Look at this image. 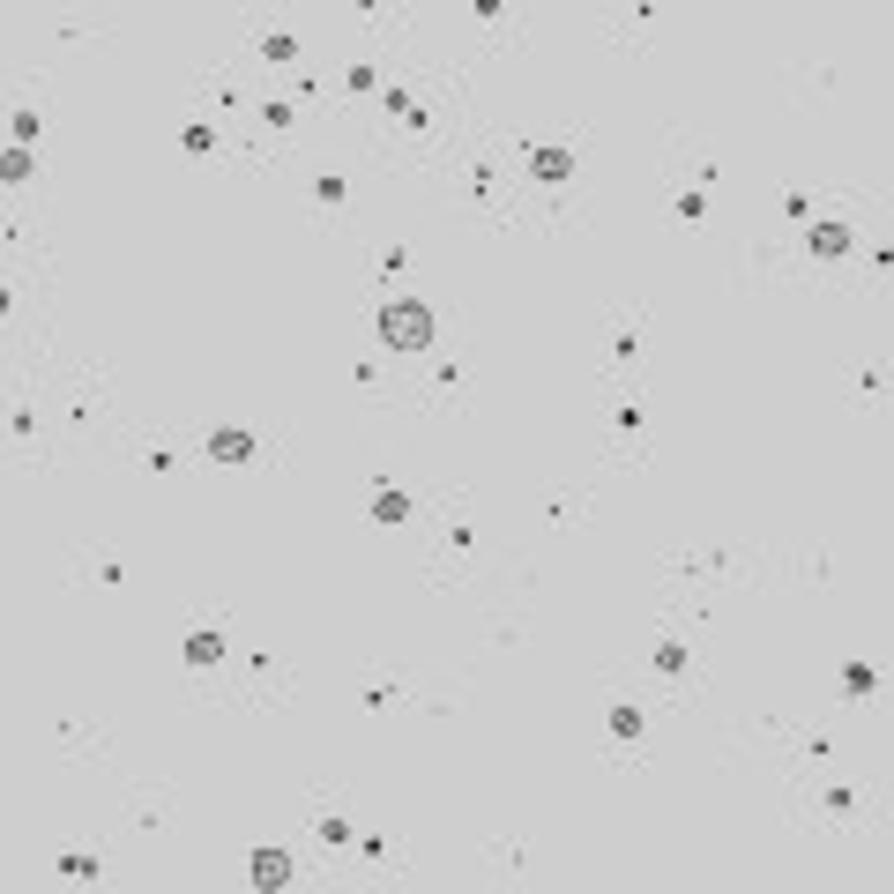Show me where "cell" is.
Instances as JSON below:
<instances>
[{
	"label": "cell",
	"mask_w": 894,
	"mask_h": 894,
	"mask_svg": "<svg viewBox=\"0 0 894 894\" xmlns=\"http://www.w3.org/2000/svg\"><path fill=\"white\" fill-rule=\"evenodd\" d=\"M380 328H388V344L410 350V344H425V336H433V314H425V306H388V321H380Z\"/></svg>",
	"instance_id": "1"
},
{
	"label": "cell",
	"mask_w": 894,
	"mask_h": 894,
	"mask_svg": "<svg viewBox=\"0 0 894 894\" xmlns=\"http://www.w3.org/2000/svg\"><path fill=\"white\" fill-rule=\"evenodd\" d=\"M254 880H261V887H284V880H291V865H284L276 850H261V857H254Z\"/></svg>",
	"instance_id": "2"
}]
</instances>
